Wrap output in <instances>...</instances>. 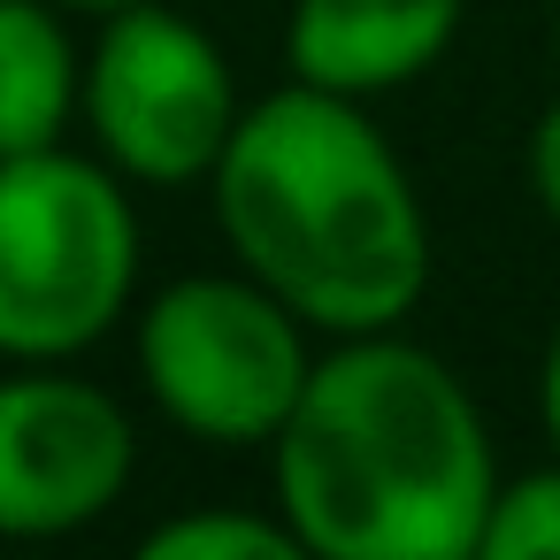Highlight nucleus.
<instances>
[{
	"instance_id": "f257e3e1",
	"label": "nucleus",
	"mask_w": 560,
	"mask_h": 560,
	"mask_svg": "<svg viewBox=\"0 0 560 560\" xmlns=\"http://www.w3.org/2000/svg\"><path fill=\"white\" fill-rule=\"evenodd\" d=\"M269 468L277 514L315 560H468L499 506L468 384L399 330H361L315 361Z\"/></svg>"
},
{
	"instance_id": "f03ea898",
	"label": "nucleus",
	"mask_w": 560,
	"mask_h": 560,
	"mask_svg": "<svg viewBox=\"0 0 560 560\" xmlns=\"http://www.w3.org/2000/svg\"><path fill=\"white\" fill-rule=\"evenodd\" d=\"M215 223L277 300L315 330H399L430 284V223L369 101L284 85L254 101L208 177Z\"/></svg>"
},
{
	"instance_id": "7ed1b4c3",
	"label": "nucleus",
	"mask_w": 560,
	"mask_h": 560,
	"mask_svg": "<svg viewBox=\"0 0 560 560\" xmlns=\"http://www.w3.org/2000/svg\"><path fill=\"white\" fill-rule=\"evenodd\" d=\"M139 284L124 170L39 147L0 162V361H70L101 346Z\"/></svg>"
},
{
	"instance_id": "20e7f679",
	"label": "nucleus",
	"mask_w": 560,
	"mask_h": 560,
	"mask_svg": "<svg viewBox=\"0 0 560 560\" xmlns=\"http://www.w3.org/2000/svg\"><path fill=\"white\" fill-rule=\"evenodd\" d=\"M307 315L277 300L254 269L177 277L139 315V376L154 407L200 445H277L292 422L315 353Z\"/></svg>"
},
{
	"instance_id": "39448f33",
	"label": "nucleus",
	"mask_w": 560,
	"mask_h": 560,
	"mask_svg": "<svg viewBox=\"0 0 560 560\" xmlns=\"http://www.w3.org/2000/svg\"><path fill=\"white\" fill-rule=\"evenodd\" d=\"M238 85L223 47L162 9H116L85 55V131L93 154L116 162L131 185H200L215 177L231 131H238Z\"/></svg>"
},
{
	"instance_id": "423d86ee",
	"label": "nucleus",
	"mask_w": 560,
	"mask_h": 560,
	"mask_svg": "<svg viewBox=\"0 0 560 560\" xmlns=\"http://www.w3.org/2000/svg\"><path fill=\"white\" fill-rule=\"evenodd\" d=\"M139 468L131 415L116 392L62 376L55 361H16L0 376V537L93 529Z\"/></svg>"
},
{
	"instance_id": "0eeeda50",
	"label": "nucleus",
	"mask_w": 560,
	"mask_h": 560,
	"mask_svg": "<svg viewBox=\"0 0 560 560\" xmlns=\"http://www.w3.org/2000/svg\"><path fill=\"white\" fill-rule=\"evenodd\" d=\"M460 32V0H292L284 70L300 85L376 101L438 70Z\"/></svg>"
},
{
	"instance_id": "6e6552de",
	"label": "nucleus",
	"mask_w": 560,
	"mask_h": 560,
	"mask_svg": "<svg viewBox=\"0 0 560 560\" xmlns=\"http://www.w3.org/2000/svg\"><path fill=\"white\" fill-rule=\"evenodd\" d=\"M70 116H85V62L55 0H0V162L62 147Z\"/></svg>"
},
{
	"instance_id": "1a4fd4ad",
	"label": "nucleus",
	"mask_w": 560,
	"mask_h": 560,
	"mask_svg": "<svg viewBox=\"0 0 560 560\" xmlns=\"http://www.w3.org/2000/svg\"><path fill=\"white\" fill-rule=\"evenodd\" d=\"M147 560H292L307 552L300 529L284 514H254V506H192L147 529L139 545Z\"/></svg>"
},
{
	"instance_id": "9d476101",
	"label": "nucleus",
	"mask_w": 560,
	"mask_h": 560,
	"mask_svg": "<svg viewBox=\"0 0 560 560\" xmlns=\"http://www.w3.org/2000/svg\"><path fill=\"white\" fill-rule=\"evenodd\" d=\"M483 560H560V460L499 483L483 522Z\"/></svg>"
},
{
	"instance_id": "9b49d317",
	"label": "nucleus",
	"mask_w": 560,
	"mask_h": 560,
	"mask_svg": "<svg viewBox=\"0 0 560 560\" xmlns=\"http://www.w3.org/2000/svg\"><path fill=\"white\" fill-rule=\"evenodd\" d=\"M529 192H537V208L560 223V101L537 116V131H529Z\"/></svg>"
},
{
	"instance_id": "f8f14e48",
	"label": "nucleus",
	"mask_w": 560,
	"mask_h": 560,
	"mask_svg": "<svg viewBox=\"0 0 560 560\" xmlns=\"http://www.w3.org/2000/svg\"><path fill=\"white\" fill-rule=\"evenodd\" d=\"M537 415H545V438H552V453H560V330H552L545 369H537Z\"/></svg>"
},
{
	"instance_id": "ddd939ff",
	"label": "nucleus",
	"mask_w": 560,
	"mask_h": 560,
	"mask_svg": "<svg viewBox=\"0 0 560 560\" xmlns=\"http://www.w3.org/2000/svg\"><path fill=\"white\" fill-rule=\"evenodd\" d=\"M55 9H85V16H116V9H139V0H55Z\"/></svg>"
}]
</instances>
